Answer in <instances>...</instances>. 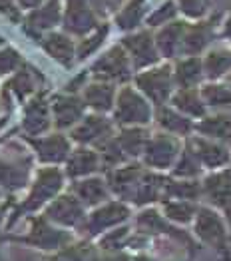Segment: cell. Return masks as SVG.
<instances>
[{
  "label": "cell",
  "mask_w": 231,
  "mask_h": 261,
  "mask_svg": "<svg viewBox=\"0 0 231 261\" xmlns=\"http://www.w3.org/2000/svg\"><path fill=\"white\" fill-rule=\"evenodd\" d=\"M195 233L203 243H208L211 247L219 251L225 249V243H227L225 223L215 212H211L208 207H201L195 212Z\"/></svg>",
  "instance_id": "obj_1"
},
{
  "label": "cell",
  "mask_w": 231,
  "mask_h": 261,
  "mask_svg": "<svg viewBox=\"0 0 231 261\" xmlns=\"http://www.w3.org/2000/svg\"><path fill=\"white\" fill-rule=\"evenodd\" d=\"M151 116V110L147 106V102L136 94L134 90H122L120 100H118V110H116V118L124 124H146Z\"/></svg>",
  "instance_id": "obj_2"
},
{
  "label": "cell",
  "mask_w": 231,
  "mask_h": 261,
  "mask_svg": "<svg viewBox=\"0 0 231 261\" xmlns=\"http://www.w3.org/2000/svg\"><path fill=\"white\" fill-rule=\"evenodd\" d=\"M60 186H62V175H60L58 170H54V168L42 170L40 175H38V179H36V184H34V188H32V192H30V196H28V199L24 201V205L20 207V212H30V210L40 207L46 199H50L60 190Z\"/></svg>",
  "instance_id": "obj_3"
},
{
  "label": "cell",
  "mask_w": 231,
  "mask_h": 261,
  "mask_svg": "<svg viewBox=\"0 0 231 261\" xmlns=\"http://www.w3.org/2000/svg\"><path fill=\"white\" fill-rule=\"evenodd\" d=\"M138 86L142 88L156 104H164L168 100L169 88H171L169 70L168 68H160V70H151V72L138 76Z\"/></svg>",
  "instance_id": "obj_4"
},
{
  "label": "cell",
  "mask_w": 231,
  "mask_h": 261,
  "mask_svg": "<svg viewBox=\"0 0 231 261\" xmlns=\"http://www.w3.org/2000/svg\"><path fill=\"white\" fill-rule=\"evenodd\" d=\"M206 194L227 216L231 223V172H219L206 179Z\"/></svg>",
  "instance_id": "obj_5"
},
{
  "label": "cell",
  "mask_w": 231,
  "mask_h": 261,
  "mask_svg": "<svg viewBox=\"0 0 231 261\" xmlns=\"http://www.w3.org/2000/svg\"><path fill=\"white\" fill-rule=\"evenodd\" d=\"M179 152V144L169 136H158L146 146V162L153 168L169 166Z\"/></svg>",
  "instance_id": "obj_6"
},
{
  "label": "cell",
  "mask_w": 231,
  "mask_h": 261,
  "mask_svg": "<svg viewBox=\"0 0 231 261\" xmlns=\"http://www.w3.org/2000/svg\"><path fill=\"white\" fill-rule=\"evenodd\" d=\"M127 70H130L127 68V58L122 48L110 50L94 66V74L98 78H110V80H124L130 74Z\"/></svg>",
  "instance_id": "obj_7"
},
{
  "label": "cell",
  "mask_w": 231,
  "mask_h": 261,
  "mask_svg": "<svg viewBox=\"0 0 231 261\" xmlns=\"http://www.w3.org/2000/svg\"><path fill=\"white\" fill-rule=\"evenodd\" d=\"M46 218L56 221V223H62V225H78L82 218H84V212H82V205L78 199L70 196L58 197L46 212Z\"/></svg>",
  "instance_id": "obj_8"
},
{
  "label": "cell",
  "mask_w": 231,
  "mask_h": 261,
  "mask_svg": "<svg viewBox=\"0 0 231 261\" xmlns=\"http://www.w3.org/2000/svg\"><path fill=\"white\" fill-rule=\"evenodd\" d=\"M96 26V18L82 0H70L66 12V28L74 34H84Z\"/></svg>",
  "instance_id": "obj_9"
},
{
  "label": "cell",
  "mask_w": 231,
  "mask_h": 261,
  "mask_svg": "<svg viewBox=\"0 0 231 261\" xmlns=\"http://www.w3.org/2000/svg\"><path fill=\"white\" fill-rule=\"evenodd\" d=\"M127 216H130V212H127L126 205H122V203H108L102 210L92 214L88 227H90L92 233H98V231H102L106 227H112V225L124 221Z\"/></svg>",
  "instance_id": "obj_10"
},
{
  "label": "cell",
  "mask_w": 231,
  "mask_h": 261,
  "mask_svg": "<svg viewBox=\"0 0 231 261\" xmlns=\"http://www.w3.org/2000/svg\"><path fill=\"white\" fill-rule=\"evenodd\" d=\"M124 46L130 50V54H132V58H134V62H136L138 68L153 64V62L158 60V52H156L153 42H151V38H149L147 34L130 36V38L124 40Z\"/></svg>",
  "instance_id": "obj_11"
},
{
  "label": "cell",
  "mask_w": 231,
  "mask_h": 261,
  "mask_svg": "<svg viewBox=\"0 0 231 261\" xmlns=\"http://www.w3.org/2000/svg\"><path fill=\"white\" fill-rule=\"evenodd\" d=\"M26 241L32 243V245H38L42 249H56V247H60L62 243L68 241V236L62 233V231H58V229H52L48 223H44L42 219H38L34 223L30 236L26 238Z\"/></svg>",
  "instance_id": "obj_12"
},
{
  "label": "cell",
  "mask_w": 231,
  "mask_h": 261,
  "mask_svg": "<svg viewBox=\"0 0 231 261\" xmlns=\"http://www.w3.org/2000/svg\"><path fill=\"white\" fill-rule=\"evenodd\" d=\"M193 148H195L193 153L197 155V160H201L210 168H219V166H225L229 162V152L219 144L197 138V140H193Z\"/></svg>",
  "instance_id": "obj_13"
},
{
  "label": "cell",
  "mask_w": 231,
  "mask_h": 261,
  "mask_svg": "<svg viewBox=\"0 0 231 261\" xmlns=\"http://www.w3.org/2000/svg\"><path fill=\"white\" fill-rule=\"evenodd\" d=\"M34 148L40 155L42 162H50V164H56V162H62L64 158L70 152V146L66 142L64 136H50V138H44L34 142Z\"/></svg>",
  "instance_id": "obj_14"
},
{
  "label": "cell",
  "mask_w": 231,
  "mask_h": 261,
  "mask_svg": "<svg viewBox=\"0 0 231 261\" xmlns=\"http://www.w3.org/2000/svg\"><path fill=\"white\" fill-rule=\"evenodd\" d=\"M106 134H110V122L104 118H98V116H90L74 130L72 136L78 142L90 144V142H98L100 138H104Z\"/></svg>",
  "instance_id": "obj_15"
},
{
  "label": "cell",
  "mask_w": 231,
  "mask_h": 261,
  "mask_svg": "<svg viewBox=\"0 0 231 261\" xmlns=\"http://www.w3.org/2000/svg\"><path fill=\"white\" fill-rule=\"evenodd\" d=\"M82 102L78 98H58L54 104V116H56V124L60 128L72 126L76 120H80L82 116Z\"/></svg>",
  "instance_id": "obj_16"
},
{
  "label": "cell",
  "mask_w": 231,
  "mask_h": 261,
  "mask_svg": "<svg viewBox=\"0 0 231 261\" xmlns=\"http://www.w3.org/2000/svg\"><path fill=\"white\" fill-rule=\"evenodd\" d=\"M48 128V108L42 100H34L24 116V130L28 134H40Z\"/></svg>",
  "instance_id": "obj_17"
},
{
  "label": "cell",
  "mask_w": 231,
  "mask_h": 261,
  "mask_svg": "<svg viewBox=\"0 0 231 261\" xmlns=\"http://www.w3.org/2000/svg\"><path fill=\"white\" fill-rule=\"evenodd\" d=\"M44 48L50 56H54L58 62L62 64H70L72 62V56H74V46L72 42L62 36V34H50L46 40H44Z\"/></svg>",
  "instance_id": "obj_18"
},
{
  "label": "cell",
  "mask_w": 231,
  "mask_h": 261,
  "mask_svg": "<svg viewBox=\"0 0 231 261\" xmlns=\"http://www.w3.org/2000/svg\"><path fill=\"white\" fill-rule=\"evenodd\" d=\"M96 168H98V155L90 150H78L68 162V174L70 175L92 174Z\"/></svg>",
  "instance_id": "obj_19"
},
{
  "label": "cell",
  "mask_w": 231,
  "mask_h": 261,
  "mask_svg": "<svg viewBox=\"0 0 231 261\" xmlns=\"http://www.w3.org/2000/svg\"><path fill=\"white\" fill-rule=\"evenodd\" d=\"M86 102L96 110H106L112 108V100H114V88L108 86V84H92V86L86 90L84 94Z\"/></svg>",
  "instance_id": "obj_20"
},
{
  "label": "cell",
  "mask_w": 231,
  "mask_h": 261,
  "mask_svg": "<svg viewBox=\"0 0 231 261\" xmlns=\"http://www.w3.org/2000/svg\"><path fill=\"white\" fill-rule=\"evenodd\" d=\"M26 168H22L18 164H10V162H0V184L8 190H18L26 181Z\"/></svg>",
  "instance_id": "obj_21"
},
{
  "label": "cell",
  "mask_w": 231,
  "mask_h": 261,
  "mask_svg": "<svg viewBox=\"0 0 231 261\" xmlns=\"http://www.w3.org/2000/svg\"><path fill=\"white\" fill-rule=\"evenodd\" d=\"M138 177H140V170L138 166H132V168H124V170H118L116 174L112 175V186L114 190L120 194V196H130L134 188H138Z\"/></svg>",
  "instance_id": "obj_22"
},
{
  "label": "cell",
  "mask_w": 231,
  "mask_h": 261,
  "mask_svg": "<svg viewBox=\"0 0 231 261\" xmlns=\"http://www.w3.org/2000/svg\"><path fill=\"white\" fill-rule=\"evenodd\" d=\"M76 194L80 196V199H82L84 203H90V205L102 201V199H106V196H108L102 179H86V181H80V184L76 186Z\"/></svg>",
  "instance_id": "obj_23"
},
{
  "label": "cell",
  "mask_w": 231,
  "mask_h": 261,
  "mask_svg": "<svg viewBox=\"0 0 231 261\" xmlns=\"http://www.w3.org/2000/svg\"><path fill=\"white\" fill-rule=\"evenodd\" d=\"M175 78H177L182 90H189L191 86H195L197 80L201 78V64H199V60L191 58V60L179 62L177 64V72H175Z\"/></svg>",
  "instance_id": "obj_24"
},
{
  "label": "cell",
  "mask_w": 231,
  "mask_h": 261,
  "mask_svg": "<svg viewBox=\"0 0 231 261\" xmlns=\"http://www.w3.org/2000/svg\"><path fill=\"white\" fill-rule=\"evenodd\" d=\"M164 212H166V218L171 221H177V223H188L195 218V205L188 201V199H177V201H168L164 205Z\"/></svg>",
  "instance_id": "obj_25"
},
{
  "label": "cell",
  "mask_w": 231,
  "mask_h": 261,
  "mask_svg": "<svg viewBox=\"0 0 231 261\" xmlns=\"http://www.w3.org/2000/svg\"><path fill=\"white\" fill-rule=\"evenodd\" d=\"M162 188H166V181L162 177L156 175H146L140 184H138V192H136V201L138 203H147L160 197Z\"/></svg>",
  "instance_id": "obj_26"
},
{
  "label": "cell",
  "mask_w": 231,
  "mask_h": 261,
  "mask_svg": "<svg viewBox=\"0 0 231 261\" xmlns=\"http://www.w3.org/2000/svg\"><path fill=\"white\" fill-rule=\"evenodd\" d=\"M158 118H160V124L169 132H175V134H182L186 136L189 130H191V122L188 118H184L182 114L173 112V110L168 108H160L158 112Z\"/></svg>",
  "instance_id": "obj_27"
},
{
  "label": "cell",
  "mask_w": 231,
  "mask_h": 261,
  "mask_svg": "<svg viewBox=\"0 0 231 261\" xmlns=\"http://www.w3.org/2000/svg\"><path fill=\"white\" fill-rule=\"evenodd\" d=\"M60 20V8H58V0H50L44 8H40L38 12H34L32 16H30V24L34 26V28H38V30H42V28H50V26H54L56 22Z\"/></svg>",
  "instance_id": "obj_28"
},
{
  "label": "cell",
  "mask_w": 231,
  "mask_h": 261,
  "mask_svg": "<svg viewBox=\"0 0 231 261\" xmlns=\"http://www.w3.org/2000/svg\"><path fill=\"white\" fill-rule=\"evenodd\" d=\"M199 130L208 136H215V138H221L225 142H231V116L210 118L203 124H199Z\"/></svg>",
  "instance_id": "obj_29"
},
{
  "label": "cell",
  "mask_w": 231,
  "mask_h": 261,
  "mask_svg": "<svg viewBox=\"0 0 231 261\" xmlns=\"http://www.w3.org/2000/svg\"><path fill=\"white\" fill-rule=\"evenodd\" d=\"M146 132L142 130H126L120 136V148L122 152L130 153V155H138V153L144 150L146 146Z\"/></svg>",
  "instance_id": "obj_30"
},
{
  "label": "cell",
  "mask_w": 231,
  "mask_h": 261,
  "mask_svg": "<svg viewBox=\"0 0 231 261\" xmlns=\"http://www.w3.org/2000/svg\"><path fill=\"white\" fill-rule=\"evenodd\" d=\"M231 68V54L229 52H211L206 60V74L210 78H217L221 74H225Z\"/></svg>",
  "instance_id": "obj_31"
},
{
  "label": "cell",
  "mask_w": 231,
  "mask_h": 261,
  "mask_svg": "<svg viewBox=\"0 0 231 261\" xmlns=\"http://www.w3.org/2000/svg\"><path fill=\"white\" fill-rule=\"evenodd\" d=\"M173 102H175L177 108L188 112L191 116H203V112H206L203 104H201L199 98H197V94L191 92V90H182V92L173 98Z\"/></svg>",
  "instance_id": "obj_32"
},
{
  "label": "cell",
  "mask_w": 231,
  "mask_h": 261,
  "mask_svg": "<svg viewBox=\"0 0 231 261\" xmlns=\"http://www.w3.org/2000/svg\"><path fill=\"white\" fill-rule=\"evenodd\" d=\"M182 24H173V26H168L160 36H158V46L160 50L166 54V56H171L177 46H179V36H182Z\"/></svg>",
  "instance_id": "obj_33"
},
{
  "label": "cell",
  "mask_w": 231,
  "mask_h": 261,
  "mask_svg": "<svg viewBox=\"0 0 231 261\" xmlns=\"http://www.w3.org/2000/svg\"><path fill=\"white\" fill-rule=\"evenodd\" d=\"M199 174V160L197 155L193 153V150H186L182 153V160L177 162V168H175V175H182V177H193V175Z\"/></svg>",
  "instance_id": "obj_34"
},
{
  "label": "cell",
  "mask_w": 231,
  "mask_h": 261,
  "mask_svg": "<svg viewBox=\"0 0 231 261\" xmlns=\"http://www.w3.org/2000/svg\"><path fill=\"white\" fill-rule=\"evenodd\" d=\"M138 225L144 231H168V233L173 231L171 227H168V223L164 221V218L160 214H156V212H144L140 216V219H138Z\"/></svg>",
  "instance_id": "obj_35"
},
{
  "label": "cell",
  "mask_w": 231,
  "mask_h": 261,
  "mask_svg": "<svg viewBox=\"0 0 231 261\" xmlns=\"http://www.w3.org/2000/svg\"><path fill=\"white\" fill-rule=\"evenodd\" d=\"M142 6L144 2L142 0H132L124 8V12L118 16V24L120 28H134L138 22H140V16H142Z\"/></svg>",
  "instance_id": "obj_36"
},
{
  "label": "cell",
  "mask_w": 231,
  "mask_h": 261,
  "mask_svg": "<svg viewBox=\"0 0 231 261\" xmlns=\"http://www.w3.org/2000/svg\"><path fill=\"white\" fill-rule=\"evenodd\" d=\"M208 40H210V36H208V28H206V26H199V28L191 30L189 36L184 40V50L189 52V54H195V52H199V50L208 44Z\"/></svg>",
  "instance_id": "obj_37"
},
{
  "label": "cell",
  "mask_w": 231,
  "mask_h": 261,
  "mask_svg": "<svg viewBox=\"0 0 231 261\" xmlns=\"http://www.w3.org/2000/svg\"><path fill=\"white\" fill-rule=\"evenodd\" d=\"M166 192L175 199H193L199 194V186L193 181H182V184H169L166 186Z\"/></svg>",
  "instance_id": "obj_38"
},
{
  "label": "cell",
  "mask_w": 231,
  "mask_h": 261,
  "mask_svg": "<svg viewBox=\"0 0 231 261\" xmlns=\"http://www.w3.org/2000/svg\"><path fill=\"white\" fill-rule=\"evenodd\" d=\"M203 98L213 106H231V92L221 86H208L203 90Z\"/></svg>",
  "instance_id": "obj_39"
},
{
  "label": "cell",
  "mask_w": 231,
  "mask_h": 261,
  "mask_svg": "<svg viewBox=\"0 0 231 261\" xmlns=\"http://www.w3.org/2000/svg\"><path fill=\"white\" fill-rule=\"evenodd\" d=\"M106 32H108V28H100L92 38H88V40H84V42L80 44V48H78V56L80 58H86L88 54H92L100 44L104 42V38H106Z\"/></svg>",
  "instance_id": "obj_40"
},
{
  "label": "cell",
  "mask_w": 231,
  "mask_h": 261,
  "mask_svg": "<svg viewBox=\"0 0 231 261\" xmlns=\"http://www.w3.org/2000/svg\"><path fill=\"white\" fill-rule=\"evenodd\" d=\"M127 240V229H116V231H112V233H108L104 240H102V245H104L106 249H118V247H122V243Z\"/></svg>",
  "instance_id": "obj_41"
},
{
  "label": "cell",
  "mask_w": 231,
  "mask_h": 261,
  "mask_svg": "<svg viewBox=\"0 0 231 261\" xmlns=\"http://www.w3.org/2000/svg\"><path fill=\"white\" fill-rule=\"evenodd\" d=\"M12 90L20 96V98H24L28 92H32V80H30V76H28V72H20L14 80H12Z\"/></svg>",
  "instance_id": "obj_42"
},
{
  "label": "cell",
  "mask_w": 231,
  "mask_h": 261,
  "mask_svg": "<svg viewBox=\"0 0 231 261\" xmlns=\"http://www.w3.org/2000/svg\"><path fill=\"white\" fill-rule=\"evenodd\" d=\"M20 62L18 52L14 50H2L0 52V72H12Z\"/></svg>",
  "instance_id": "obj_43"
},
{
  "label": "cell",
  "mask_w": 231,
  "mask_h": 261,
  "mask_svg": "<svg viewBox=\"0 0 231 261\" xmlns=\"http://www.w3.org/2000/svg\"><path fill=\"white\" fill-rule=\"evenodd\" d=\"M104 158H106V164H118V162H122L124 160V153H122V148H120V144L118 142H112V144H108L104 148Z\"/></svg>",
  "instance_id": "obj_44"
},
{
  "label": "cell",
  "mask_w": 231,
  "mask_h": 261,
  "mask_svg": "<svg viewBox=\"0 0 231 261\" xmlns=\"http://www.w3.org/2000/svg\"><path fill=\"white\" fill-rule=\"evenodd\" d=\"M173 14H175V8H173V4L171 2H166L156 14H151V18H149V24H162V22L169 20V18H173Z\"/></svg>",
  "instance_id": "obj_45"
},
{
  "label": "cell",
  "mask_w": 231,
  "mask_h": 261,
  "mask_svg": "<svg viewBox=\"0 0 231 261\" xmlns=\"http://www.w3.org/2000/svg\"><path fill=\"white\" fill-rule=\"evenodd\" d=\"M184 12L189 16H199L203 12V0H179Z\"/></svg>",
  "instance_id": "obj_46"
},
{
  "label": "cell",
  "mask_w": 231,
  "mask_h": 261,
  "mask_svg": "<svg viewBox=\"0 0 231 261\" xmlns=\"http://www.w3.org/2000/svg\"><path fill=\"white\" fill-rule=\"evenodd\" d=\"M0 12H4V14H8L10 18H18V12L12 8V4L8 2V0H0Z\"/></svg>",
  "instance_id": "obj_47"
},
{
  "label": "cell",
  "mask_w": 231,
  "mask_h": 261,
  "mask_svg": "<svg viewBox=\"0 0 231 261\" xmlns=\"http://www.w3.org/2000/svg\"><path fill=\"white\" fill-rule=\"evenodd\" d=\"M54 261H82V257H80L76 251H70L68 255H62V257H58V259H54Z\"/></svg>",
  "instance_id": "obj_48"
},
{
  "label": "cell",
  "mask_w": 231,
  "mask_h": 261,
  "mask_svg": "<svg viewBox=\"0 0 231 261\" xmlns=\"http://www.w3.org/2000/svg\"><path fill=\"white\" fill-rule=\"evenodd\" d=\"M42 0H20L22 6H26V8H34V6H38Z\"/></svg>",
  "instance_id": "obj_49"
},
{
  "label": "cell",
  "mask_w": 231,
  "mask_h": 261,
  "mask_svg": "<svg viewBox=\"0 0 231 261\" xmlns=\"http://www.w3.org/2000/svg\"><path fill=\"white\" fill-rule=\"evenodd\" d=\"M225 32H227V36H231V20H229V24H227V30H225Z\"/></svg>",
  "instance_id": "obj_50"
},
{
  "label": "cell",
  "mask_w": 231,
  "mask_h": 261,
  "mask_svg": "<svg viewBox=\"0 0 231 261\" xmlns=\"http://www.w3.org/2000/svg\"><path fill=\"white\" fill-rule=\"evenodd\" d=\"M102 261H126V259H122V257H114V259H102Z\"/></svg>",
  "instance_id": "obj_51"
},
{
  "label": "cell",
  "mask_w": 231,
  "mask_h": 261,
  "mask_svg": "<svg viewBox=\"0 0 231 261\" xmlns=\"http://www.w3.org/2000/svg\"><path fill=\"white\" fill-rule=\"evenodd\" d=\"M0 216H2V210H0Z\"/></svg>",
  "instance_id": "obj_52"
},
{
  "label": "cell",
  "mask_w": 231,
  "mask_h": 261,
  "mask_svg": "<svg viewBox=\"0 0 231 261\" xmlns=\"http://www.w3.org/2000/svg\"><path fill=\"white\" fill-rule=\"evenodd\" d=\"M0 42H2V38H0Z\"/></svg>",
  "instance_id": "obj_53"
},
{
  "label": "cell",
  "mask_w": 231,
  "mask_h": 261,
  "mask_svg": "<svg viewBox=\"0 0 231 261\" xmlns=\"http://www.w3.org/2000/svg\"><path fill=\"white\" fill-rule=\"evenodd\" d=\"M0 261H2V257H0Z\"/></svg>",
  "instance_id": "obj_54"
}]
</instances>
